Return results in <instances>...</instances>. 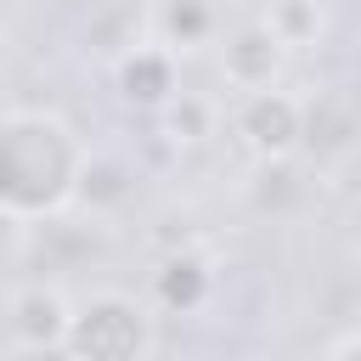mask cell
I'll return each instance as SVG.
<instances>
[{
    "label": "cell",
    "mask_w": 361,
    "mask_h": 361,
    "mask_svg": "<svg viewBox=\"0 0 361 361\" xmlns=\"http://www.w3.org/2000/svg\"><path fill=\"white\" fill-rule=\"evenodd\" d=\"M90 169L85 135L51 107L0 113V220L39 226L79 203Z\"/></svg>",
    "instance_id": "6da1fadb"
},
{
    "label": "cell",
    "mask_w": 361,
    "mask_h": 361,
    "mask_svg": "<svg viewBox=\"0 0 361 361\" xmlns=\"http://www.w3.org/2000/svg\"><path fill=\"white\" fill-rule=\"evenodd\" d=\"M152 344H158V327H152V310L135 293L96 288L85 299H73L62 355H79V361H141V355H152Z\"/></svg>",
    "instance_id": "7a4b0ae2"
},
{
    "label": "cell",
    "mask_w": 361,
    "mask_h": 361,
    "mask_svg": "<svg viewBox=\"0 0 361 361\" xmlns=\"http://www.w3.org/2000/svg\"><path fill=\"white\" fill-rule=\"evenodd\" d=\"M231 135L259 158V164H288L305 135H310V102L282 90L276 85H259V90H237L231 102Z\"/></svg>",
    "instance_id": "3957f363"
},
{
    "label": "cell",
    "mask_w": 361,
    "mask_h": 361,
    "mask_svg": "<svg viewBox=\"0 0 361 361\" xmlns=\"http://www.w3.org/2000/svg\"><path fill=\"white\" fill-rule=\"evenodd\" d=\"M113 90L135 113H164L180 96V51L164 39H141L113 56Z\"/></svg>",
    "instance_id": "277c9868"
},
{
    "label": "cell",
    "mask_w": 361,
    "mask_h": 361,
    "mask_svg": "<svg viewBox=\"0 0 361 361\" xmlns=\"http://www.w3.org/2000/svg\"><path fill=\"white\" fill-rule=\"evenodd\" d=\"M288 51H293V45H288L265 17H254V23H237V28L220 39V73H226L231 90H259V85H276V79H282Z\"/></svg>",
    "instance_id": "5b68a950"
},
{
    "label": "cell",
    "mask_w": 361,
    "mask_h": 361,
    "mask_svg": "<svg viewBox=\"0 0 361 361\" xmlns=\"http://www.w3.org/2000/svg\"><path fill=\"white\" fill-rule=\"evenodd\" d=\"M68 316H73V299L62 288H51V282H28L6 305L17 350H62L68 344Z\"/></svg>",
    "instance_id": "8992f818"
},
{
    "label": "cell",
    "mask_w": 361,
    "mask_h": 361,
    "mask_svg": "<svg viewBox=\"0 0 361 361\" xmlns=\"http://www.w3.org/2000/svg\"><path fill=\"white\" fill-rule=\"evenodd\" d=\"M209 299H214V271H209V259H197V254H169V259L152 271V305H158L164 316H197Z\"/></svg>",
    "instance_id": "52a82bcc"
},
{
    "label": "cell",
    "mask_w": 361,
    "mask_h": 361,
    "mask_svg": "<svg viewBox=\"0 0 361 361\" xmlns=\"http://www.w3.org/2000/svg\"><path fill=\"white\" fill-rule=\"evenodd\" d=\"M158 28H164V45L186 51V45H203L214 34V11H209V0H169L158 11Z\"/></svg>",
    "instance_id": "ba28073f"
},
{
    "label": "cell",
    "mask_w": 361,
    "mask_h": 361,
    "mask_svg": "<svg viewBox=\"0 0 361 361\" xmlns=\"http://www.w3.org/2000/svg\"><path fill=\"white\" fill-rule=\"evenodd\" d=\"M265 23H271L288 45H305V39L322 34V6H316V0H271Z\"/></svg>",
    "instance_id": "9c48e42d"
},
{
    "label": "cell",
    "mask_w": 361,
    "mask_h": 361,
    "mask_svg": "<svg viewBox=\"0 0 361 361\" xmlns=\"http://www.w3.org/2000/svg\"><path fill=\"white\" fill-rule=\"evenodd\" d=\"M158 118L169 124V135H175V141H203V135H209V124H214V107L180 90V96H175V102H169Z\"/></svg>",
    "instance_id": "30bf717a"
},
{
    "label": "cell",
    "mask_w": 361,
    "mask_h": 361,
    "mask_svg": "<svg viewBox=\"0 0 361 361\" xmlns=\"http://www.w3.org/2000/svg\"><path fill=\"white\" fill-rule=\"evenodd\" d=\"M350 350H361V333H355V338H333V344H327V355H350Z\"/></svg>",
    "instance_id": "8fae6325"
},
{
    "label": "cell",
    "mask_w": 361,
    "mask_h": 361,
    "mask_svg": "<svg viewBox=\"0 0 361 361\" xmlns=\"http://www.w3.org/2000/svg\"><path fill=\"white\" fill-rule=\"evenodd\" d=\"M90 6H96V0H90Z\"/></svg>",
    "instance_id": "7c38bea8"
}]
</instances>
